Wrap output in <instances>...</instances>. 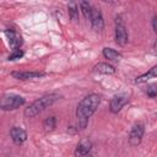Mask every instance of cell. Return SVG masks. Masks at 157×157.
I'll list each match as a JSON object with an SVG mask.
<instances>
[{"mask_svg": "<svg viewBox=\"0 0 157 157\" xmlns=\"http://www.w3.org/2000/svg\"><path fill=\"white\" fill-rule=\"evenodd\" d=\"M129 40V37H128V32H126V28L121 21L120 17H117L115 20V42L119 44V45H125Z\"/></svg>", "mask_w": 157, "mask_h": 157, "instance_id": "obj_4", "label": "cell"}, {"mask_svg": "<svg viewBox=\"0 0 157 157\" xmlns=\"http://www.w3.org/2000/svg\"><path fill=\"white\" fill-rule=\"evenodd\" d=\"M67 11H69V16L70 18L74 21V22H77L78 21V6L75 1H71L69 2L67 5Z\"/></svg>", "mask_w": 157, "mask_h": 157, "instance_id": "obj_15", "label": "cell"}, {"mask_svg": "<svg viewBox=\"0 0 157 157\" xmlns=\"http://www.w3.org/2000/svg\"><path fill=\"white\" fill-rule=\"evenodd\" d=\"M144 132H145V128L142 124H135L132 126V129L130 130V134H129V142L131 146H137L141 140H142V136H144Z\"/></svg>", "mask_w": 157, "mask_h": 157, "instance_id": "obj_5", "label": "cell"}, {"mask_svg": "<svg viewBox=\"0 0 157 157\" xmlns=\"http://www.w3.org/2000/svg\"><path fill=\"white\" fill-rule=\"evenodd\" d=\"M129 97L128 94H118V96H114L110 101V104H109V109L112 113H118L128 102Z\"/></svg>", "mask_w": 157, "mask_h": 157, "instance_id": "obj_7", "label": "cell"}, {"mask_svg": "<svg viewBox=\"0 0 157 157\" xmlns=\"http://www.w3.org/2000/svg\"><path fill=\"white\" fill-rule=\"evenodd\" d=\"M80 7H81V11H82L83 16H85L86 18L90 20V17H91V12H92V6H91L87 1H81V2H80Z\"/></svg>", "mask_w": 157, "mask_h": 157, "instance_id": "obj_17", "label": "cell"}, {"mask_svg": "<svg viewBox=\"0 0 157 157\" xmlns=\"http://www.w3.org/2000/svg\"><path fill=\"white\" fill-rule=\"evenodd\" d=\"M25 104V98L18 94H5L0 98V109L13 110Z\"/></svg>", "mask_w": 157, "mask_h": 157, "instance_id": "obj_3", "label": "cell"}, {"mask_svg": "<svg viewBox=\"0 0 157 157\" xmlns=\"http://www.w3.org/2000/svg\"><path fill=\"white\" fill-rule=\"evenodd\" d=\"M11 75L17 80H32V78L43 77L45 74L39 71H12Z\"/></svg>", "mask_w": 157, "mask_h": 157, "instance_id": "obj_8", "label": "cell"}, {"mask_svg": "<svg viewBox=\"0 0 157 157\" xmlns=\"http://www.w3.org/2000/svg\"><path fill=\"white\" fill-rule=\"evenodd\" d=\"M93 71L98 74H104V75H112L115 72V67L108 63H98L93 66Z\"/></svg>", "mask_w": 157, "mask_h": 157, "instance_id": "obj_12", "label": "cell"}, {"mask_svg": "<svg viewBox=\"0 0 157 157\" xmlns=\"http://www.w3.org/2000/svg\"><path fill=\"white\" fill-rule=\"evenodd\" d=\"M60 98L59 94L56 93H50V94H45L40 98H38L37 101H34L32 104H29L26 109H25V115L27 118H33L36 115H38L39 113H42L43 110H45L48 107H50L55 101H58Z\"/></svg>", "mask_w": 157, "mask_h": 157, "instance_id": "obj_2", "label": "cell"}, {"mask_svg": "<svg viewBox=\"0 0 157 157\" xmlns=\"http://www.w3.org/2000/svg\"><path fill=\"white\" fill-rule=\"evenodd\" d=\"M10 136L12 139V141L15 144H22L26 141L27 139V132L22 129V128H18V126H13L11 130H10Z\"/></svg>", "mask_w": 157, "mask_h": 157, "instance_id": "obj_10", "label": "cell"}, {"mask_svg": "<svg viewBox=\"0 0 157 157\" xmlns=\"http://www.w3.org/2000/svg\"><path fill=\"white\" fill-rule=\"evenodd\" d=\"M146 93H147V96H148V97L155 98V97H156V85L147 86V88H146Z\"/></svg>", "mask_w": 157, "mask_h": 157, "instance_id": "obj_19", "label": "cell"}, {"mask_svg": "<svg viewBox=\"0 0 157 157\" xmlns=\"http://www.w3.org/2000/svg\"><path fill=\"white\" fill-rule=\"evenodd\" d=\"M55 125H56V119L55 117H49L47 118L44 121H43V128L45 131H52L55 129Z\"/></svg>", "mask_w": 157, "mask_h": 157, "instance_id": "obj_16", "label": "cell"}, {"mask_svg": "<svg viewBox=\"0 0 157 157\" xmlns=\"http://www.w3.org/2000/svg\"><path fill=\"white\" fill-rule=\"evenodd\" d=\"M91 25L93 27L94 31H102L104 28V21H103V16L102 12L92 6V12H91V17H90Z\"/></svg>", "mask_w": 157, "mask_h": 157, "instance_id": "obj_6", "label": "cell"}, {"mask_svg": "<svg viewBox=\"0 0 157 157\" xmlns=\"http://www.w3.org/2000/svg\"><path fill=\"white\" fill-rule=\"evenodd\" d=\"M99 103H101V97L96 93H91V94L86 96L78 103V105L76 108V118H77V123H78L80 129L86 128L90 117L97 110Z\"/></svg>", "mask_w": 157, "mask_h": 157, "instance_id": "obj_1", "label": "cell"}, {"mask_svg": "<svg viewBox=\"0 0 157 157\" xmlns=\"http://www.w3.org/2000/svg\"><path fill=\"white\" fill-rule=\"evenodd\" d=\"M103 56L112 61H118L121 59V54L113 48H103Z\"/></svg>", "mask_w": 157, "mask_h": 157, "instance_id": "obj_14", "label": "cell"}, {"mask_svg": "<svg viewBox=\"0 0 157 157\" xmlns=\"http://www.w3.org/2000/svg\"><path fill=\"white\" fill-rule=\"evenodd\" d=\"M156 74H157V67L156 66H153V67H151L146 74H144V75H141V76H139V77H136V80H135V83H145V82H147L148 80H151V78H155L156 77Z\"/></svg>", "mask_w": 157, "mask_h": 157, "instance_id": "obj_13", "label": "cell"}, {"mask_svg": "<svg viewBox=\"0 0 157 157\" xmlns=\"http://www.w3.org/2000/svg\"><path fill=\"white\" fill-rule=\"evenodd\" d=\"M23 56V52L22 50H18V49H16L12 54H10L9 55V60H16V59H20V58H22Z\"/></svg>", "mask_w": 157, "mask_h": 157, "instance_id": "obj_18", "label": "cell"}, {"mask_svg": "<svg viewBox=\"0 0 157 157\" xmlns=\"http://www.w3.org/2000/svg\"><path fill=\"white\" fill-rule=\"evenodd\" d=\"M88 157H93V156H88Z\"/></svg>", "mask_w": 157, "mask_h": 157, "instance_id": "obj_21", "label": "cell"}, {"mask_svg": "<svg viewBox=\"0 0 157 157\" xmlns=\"http://www.w3.org/2000/svg\"><path fill=\"white\" fill-rule=\"evenodd\" d=\"M6 36L9 38V43L10 45L13 48V50H16L21 44H22V38L18 33H16L13 29H6Z\"/></svg>", "mask_w": 157, "mask_h": 157, "instance_id": "obj_11", "label": "cell"}, {"mask_svg": "<svg viewBox=\"0 0 157 157\" xmlns=\"http://www.w3.org/2000/svg\"><path fill=\"white\" fill-rule=\"evenodd\" d=\"M156 20H157V16H153V18H152V28H153V31H155V32L157 31V26H156Z\"/></svg>", "mask_w": 157, "mask_h": 157, "instance_id": "obj_20", "label": "cell"}, {"mask_svg": "<svg viewBox=\"0 0 157 157\" xmlns=\"http://www.w3.org/2000/svg\"><path fill=\"white\" fill-rule=\"evenodd\" d=\"M91 148H92L91 141L87 139H83L77 144V146L75 148V156L76 157H86L90 153Z\"/></svg>", "mask_w": 157, "mask_h": 157, "instance_id": "obj_9", "label": "cell"}]
</instances>
